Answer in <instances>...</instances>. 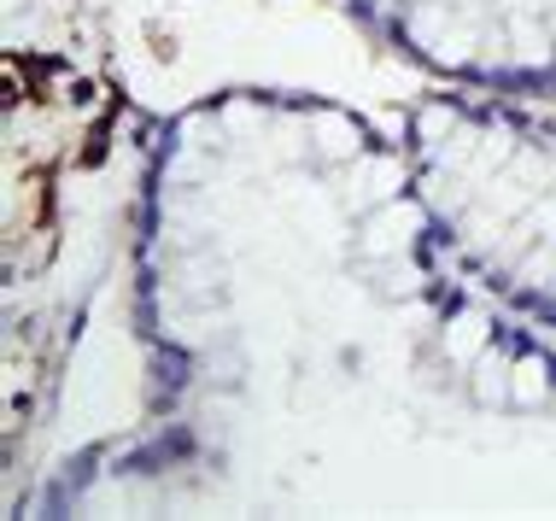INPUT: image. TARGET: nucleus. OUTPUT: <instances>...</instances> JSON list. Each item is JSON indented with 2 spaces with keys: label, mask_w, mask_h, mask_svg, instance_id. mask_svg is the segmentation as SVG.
Masks as SVG:
<instances>
[]
</instances>
